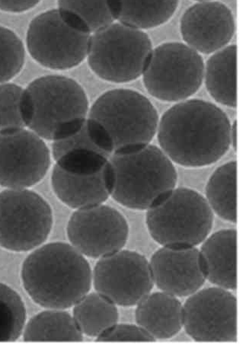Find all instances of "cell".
Masks as SVG:
<instances>
[{"instance_id": "cell-1", "label": "cell", "mask_w": 246, "mask_h": 351, "mask_svg": "<svg viewBox=\"0 0 246 351\" xmlns=\"http://www.w3.org/2000/svg\"><path fill=\"white\" fill-rule=\"evenodd\" d=\"M232 123L214 103L188 99L177 102L160 119V148L174 164L197 169L221 160L231 148Z\"/></svg>"}, {"instance_id": "cell-2", "label": "cell", "mask_w": 246, "mask_h": 351, "mask_svg": "<svg viewBox=\"0 0 246 351\" xmlns=\"http://www.w3.org/2000/svg\"><path fill=\"white\" fill-rule=\"evenodd\" d=\"M159 121L158 112L146 96L132 89L116 88L95 101L86 128L95 148L107 156L148 145Z\"/></svg>"}, {"instance_id": "cell-3", "label": "cell", "mask_w": 246, "mask_h": 351, "mask_svg": "<svg viewBox=\"0 0 246 351\" xmlns=\"http://www.w3.org/2000/svg\"><path fill=\"white\" fill-rule=\"evenodd\" d=\"M25 291L45 308L68 309L90 291L93 270L83 254L70 243H45L23 261Z\"/></svg>"}, {"instance_id": "cell-4", "label": "cell", "mask_w": 246, "mask_h": 351, "mask_svg": "<svg viewBox=\"0 0 246 351\" xmlns=\"http://www.w3.org/2000/svg\"><path fill=\"white\" fill-rule=\"evenodd\" d=\"M110 197L128 209L147 210L176 188L175 164L151 143L108 159Z\"/></svg>"}, {"instance_id": "cell-5", "label": "cell", "mask_w": 246, "mask_h": 351, "mask_svg": "<svg viewBox=\"0 0 246 351\" xmlns=\"http://www.w3.org/2000/svg\"><path fill=\"white\" fill-rule=\"evenodd\" d=\"M25 89L31 106L28 129L43 140L63 141L83 128L90 106L78 82L64 75H45Z\"/></svg>"}, {"instance_id": "cell-6", "label": "cell", "mask_w": 246, "mask_h": 351, "mask_svg": "<svg viewBox=\"0 0 246 351\" xmlns=\"http://www.w3.org/2000/svg\"><path fill=\"white\" fill-rule=\"evenodd\" d=\"M147 211L150 236L162 246L196 247L214 226V213L206 198L188 188H175Z\"/></svg>"}, {"instance_id": "cell-7", "label": "cell", "mask_w": 246, "mask_h": 351, "mask_svg": "<svg viewBox=\"0 0 246 351\" xmlns=\"http://www.w3.org/2000/svg\"><path fill=\"white\" fill-rule=\"evenodd\" d=\"M153 49L145 31L117 21L91 34L86 59L101 80L127 84L142 77Z\"/></svg>"}, {"instance_id": "cell-8", "label": "cell", "mask_w": 246, "mask_h": 351, "mask_svg": "<svg viewBox=\"0 0 246 351\" xmlns=\"http://www.w3.org/2000/svg\"><path fill=\"white\" fill-rule=\"evenodd\" d=\"M51 186L60 201L75 210L104 204L111 190L108 158L90 149L67 151L56 160Z\"/></svg>"}, {"instance_id": "cell-9", "label": "cell", "mask_w": 246, "mask_h": 351, "mask_svg": "<svg viewBox=\"0 0 246 351\" xmlns=\"http://www.w3.org/2000/svg\"><path fill=\"white\" fill-rule=\"evenodd\" d=\"M204 64L201 54L186 44L163 43L153 49L142 75L143 86L161 101L187 100L204 84Z\"/></svg>"}, {"instance_id": "cell-10", "label": "cell", "mask_w": 246, "mask_h": 351, "mask_svg": "<svg viewBox=\"0 0 246 351\" xmlns=\"http://www.w3.org/2000/svg\"><path fill=\"white\" fill-rule=\"evenodd\" d=\"M53 225L51 206L38 193L25 189L0 192V247L32 252L45 244Z\"/></svg>"}, {"instance_id": "cell-11", "label": "cell", "mask_w": 246, "mask_h": 351, "mask_svg": "<svg viewBox=\"0 0 246 351\" xmlns=\"http://www.w3.org/2000/svg\"><path fill=\"white\" fill-rule=\"evenodd\" d=\"M91 34L68 23L59 10H51L34 19L26 45L38 64L53 71H67L86 59Z\"/></svg>"}, {"instance_id": "cell-12", "label": "cell", "mask_w": 246, "mask_h": 351, "mask_svg": "<svg viewBox=\"0 0 246 351\" xmlns=\"http://www.w3.org/2000/svg\"><path fill=\"white\" fill-rule=\"evenodd\" d=\"M93 285L116 306L129 307L151 293L154 283L147 259L138 252L121 250L99 259Z\"/></svg>"}, {"instance_id": "cell-13", "label": "cell", "mask_w": 246, "mask_h": 351, "mask_svg": "<svg viewBox=\"0 0 246 351\" xmlns=\"http://www.w3.org/2000/svg\"><path fill=\"white\" fill-rule=\"evenodd\" d=\"M45 140L31 130L0 132V186L30 189L42 182L51 165Z\"/></svg>"}, {"instance_id": "cell-14", "label": "cell", "mask_w": 246, "mask_h": 351, "mask_svg": "<svg viewBox=\"0 0 246 351\" xmlns=\"http://www.w3.org/2000/svg\"><path fill=\"white\" fill-rule=\"evenodd\" d=\"M183 328L197 342H236L235 295L218 287L200 289L183 305Z\"/></svg>"}, {"instance_id": "cell-15", "label": "cell", "mask_w": 246, "mask_h": 351, "mask_svg": "<svg viewBox=\"0 0 246 351\" xmlns=\"http://www.w3.org/2000/svg\"><path fill=\"white\" fill-rule=\"evenodd\" d=\"M66 233L70 244L83 256L99 259L123 250L129 226L118 210L102 204L75 210Z\"/></svg>"}, {"instance_id": "cell-16", "label": "cell", "mask_w": 246, "mask_h": 351, "mask_svg": "<svg viewBox=\"0 0 246 351\" xmlns=\"http://www.w3.org/2000/svg\"><path fill=\"white\" fill-rule=\"evenodd\" d=\"M180 32L184 44L201 54H212L230 45L235 36L236 21L223 3H196L184 12Z\"/></svg>"}, {"instance_id": "cell-17", "label": "cell", "mask_w": 246, "mask_h": 351, "mask_svg": "<svg viewBox=\"0 0 246 351\" xmlns=\"http://www.w3.org/2000/svg\"><path fill=\"white\" fill-rule=\"evenodd\" d=\"M149 263L154 285L175 298H188L207 280L196 247L162 246Z\"/></svg>"}, {"instance_id": "cell-18", "label": "cell", "mask_w": 246, "mask_h": 351, "mask_svg": "<svg viewBox=\"0 0 246 351\" xmlns=\"http://www.w3.org/2000/svg\"><path fill=\"white\" fill-rule=\"evenodd\" d=\"M135 319L156 341L169 339L183 328V305L174 295L150 293L136 305Z\"/></svg>"}, {"instance_id": "cell-19", "label": "cell", "mask_w": 246, "mask_h": 351, "mask_svg": "<svg viewBox=\"0 0 246 351\" xmlns=\"http://www.w3.org/2000/svg\"><path fill=\"white\" fill-rule=\"evenodd\" d=\"M236 238V230L218 231L204 241L200 251L206 279L227 291L237 287Z\"/></svg>"}, {"instance_id": "cell-20", "label": "cell", "mask_w": 246, "mask_h": 351, "mask_svg": "<svg viewBox=\"0 0 246 351\" xmlns=\"http://www.w3.org/2000/svg\"><path fill=\"white\" fill-rule=\"evenodd\" d=\"M237 47L229 45L211 54L204 64V82L218 104L237 106Z\"/></svg>"}, {"instance_id": "cell-21", "label": "cell", "mask_w": 246, "mask_h": 351, "mask_svg": "<svg viewBox=\"0 0 246 351\" xmlns=\"http://www.w3.org/2000/svg\"><path fill=\"white\" fill-rule=\"evenodd\" d=\"M61 16L77 29L93 34L117 22L118 0H58Z\"/></svg>"}, {"instance_id": "cell-22", "label": "cell", "mask_w": 246, "mask_h": 351, "mask_svg": "<svg viewBox=\"0 0 246 351\" xmlns=\"http://www.w3.org/2000/svg\"><path fill=\"white\" fill-rule=\"evenodd\" d=\"M23 341L82 342L80 332L73 315L66 309L46 308L26 322Z\"/></svg>"}, {"instance_id": "cell-23", "label": "cell", "mask_w": 246, "mask_h": 351, "mask_svg": "<svg viewBox=\"0 0 246 351\" xmlns=\"http://www.w3.org/2000/svg\"><path fill=\"white\" fill-rule=\"evenodd\" d=\"M72 308L73 317L80 332L90 338L97 339L119 322L117 306L97 292H88Z\"/></svg>"}, {"instance_id": "cell-24", "label": "cell", "mask_w": 246, "mask_h": 351, "mask_svg": "<svg viewBox=\"0 0 246 351\" xmlns=\"http://www.w3.org/2000/svg\"><path fill=\"white\" fill-rule=\"evenodd\" d=\"M118 22L143 31L155 29L172 19L180 0H118Z\"/></svg>"}, {"instance_id": "cell-25", "label": "cell", "mask_w": 246, "mask_h": 351, "mask_svg": "<svg viewBox=\"0 0 246 351\" xmlns=\"http://www.w3.org/2000/svg\"><path fill=\"white\" fill-rule=\"evenodd\" d=\"M237 163L232 161L218 167L211 175L205 190L210 208L225 221L236 223Z\"/></svg>"}, {"instance_id": "cell-26", "label": "cell", "mask_w": 246, "mask_h": 351, "mask_svg": "<svg viewBox=\"0 0 246 351\" xmlns=\"http://www.w3.org/2000/svg\"><path fill=\"white\" fill-rule=\"evenodd\" d=\"M30 100L25 88L5 82L0 84V132L28 128Z\"/></svg>"}, {"instance_id": "cell-27", "label": "cell", "mask_w": 246, "mask_h": 351, "mask_svg": "<svg viewBox=\"0 0 246 351\" xmlns=\"http://www.w3.org/2000/svg\"><path fill=\"white\" fill-rule=\"evenodd\" d=\"M26 322V308L21 295L0 282V342H14L21 338Z\"/></svg>"}, {"instance_id": "cell-28", "label": "cell", "mask_w": 246, "mask_h": 351, "mask_svg": "<svg viewBox=\"0 0 246 351\" xmlns=\"http://www.w3.org/2000/svg\"><path fill=\"white\" fill-rule=\"evenodd\" d=\"M25 61L22 40L14 32L0 25V84L15 78L22 71Z\"/></svg>"}, {"instance_id": "cell-29", "label": "cell", "mask_w": 246, "mask_h": 351, "mask_svg": "<svg viewBox=\"0 0 246 351\" xmlns=\"http://www.w3.org/2000/svg\"><path fill=\"white\" fill-rule=\"evenodd\" d=\"M99 342H154L156 340L139 326L116 324L95 339Z\"/></svg>"}, {"instance_id": "cell-30", "label": "cell", "mask_w": 246, "mask_h": 351, "mask_svg": "<svg viewBox=\"0 0 246 351\" xmlns=\"http://www.w3.org/2000/svg\"><path fill=\"white\" fill-rule=\"evenodd\" d=\"M42 0H0V10L10 13H22L29 11Z\"/></svg>"}, {"instance_id": "cell-31", "label": "cell", "mask_w": 246, "mask_h": 351, "mask_svg": "<svg viewBox=\"0 0 246 351\" xmlns=\"http://www.w3.org/2000/svg\"><path fill=\"white\" fill-rule=\"evenodd\" d=\"M231 148L236 152L237 149V121H234L231 125L230 132Z\"/></svg>"}, {"instance_id": "cell-32", "label": "cell", "mask_w": 246, "mask_h": 351, "mask_svg": "<svg viewBox=\"0 0 246 351\" xmlns=\"http://www.w3.org/2000/svg\"><path fill=\"white\" fill-rule=\"evenodd\" d=\"M196 3L213 1V0H194Z\"/></svg>"}]
</instances>
